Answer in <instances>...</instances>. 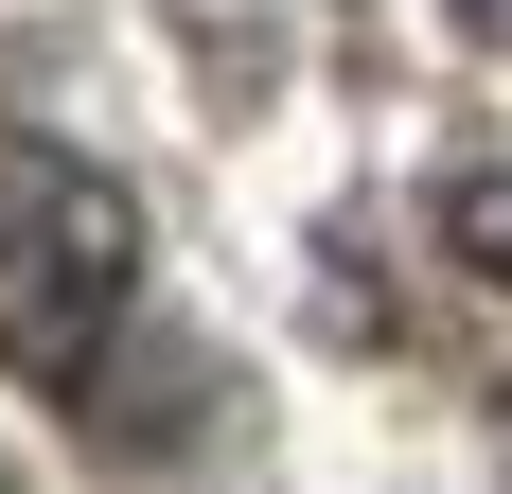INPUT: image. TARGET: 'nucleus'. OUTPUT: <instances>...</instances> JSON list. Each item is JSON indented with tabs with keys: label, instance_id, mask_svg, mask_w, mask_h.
<instances>
[{
	"label": "nucleus",
	"instance_id": "2",
	"mask_svg": "<svg viewBox=\"0 0 512 494\" xmlns=\"http://www.w3.org/2000/svg\"><path fill=\"white\" fill-rule=\"evenodd\" d=\"M442 247H460L477 283H512V159H477V177H442Z\"/></svg>",
	"mask_w": 512,
	"mask_h": 494
},
{
	"label": "nucleus",
	"instance_id": "1",
	"mask_svg": "<svg viewBox=\"0 0 512 494\" xmlns=\"http://www.w3.org/2000/svg\"><path fill=\"white\" fill-rule=\"evenodd\" d=\"M124 318H142V195L71 142H0V371L89 406Z\"/></svg>",
	"mask_w": 512,
	"mask_h": 494
}]
</instances>
